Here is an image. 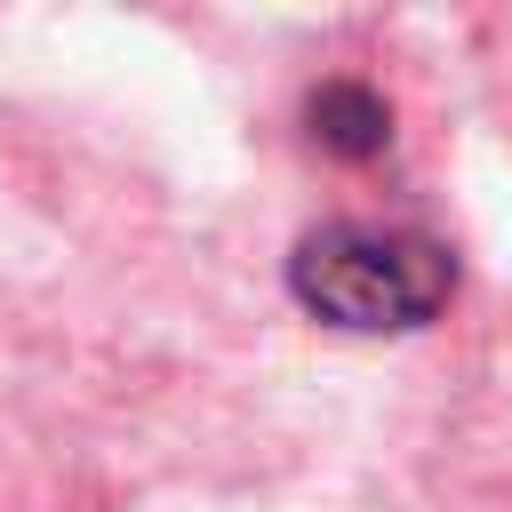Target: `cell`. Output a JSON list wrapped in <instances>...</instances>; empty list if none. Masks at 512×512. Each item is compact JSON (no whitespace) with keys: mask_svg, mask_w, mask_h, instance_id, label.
Instances as JSON below:
<instances>
[{"mask_svg":"<svg viewBox=\"0 0 512 512\" xmlns=\"http://www.w3.org/2000/svg\"><path fill=\"white\" fill-rule=\"evenodd\" d=\"M304 120H312V144L336 160H376L392 144V104L368 80H320L304 96Z\"/></svg>","mask_w":512,"mask_h":512,"instance_id":"2","label":"cell"},{"mask_svg":"<svg viewBox=\"0 0 512 512\" xmlns=\"http://www.w3.org/2000/svg\"><path fill=\"white\" fill-rule=\"evenodd\" d=\"M288 288L304 312H320L328 328L352 336H384V328H424L440 320V304L456 296V256L432 232L408 224H312L288 256Z\"/></svg>","mask_w":512,"mask_h":512,"instance_id":"1","label":"cell"}]
</instances>
